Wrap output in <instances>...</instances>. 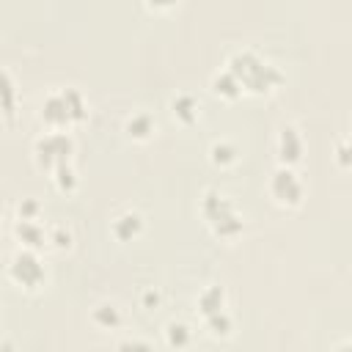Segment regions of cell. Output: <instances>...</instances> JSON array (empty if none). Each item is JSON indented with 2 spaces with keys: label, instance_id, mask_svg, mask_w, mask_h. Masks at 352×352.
Returning <instances> with one entry per match:
<instances>
[{
  "label": "cell",
  "instance_id": "14",
  "mask_svg": "<svg viewBox=\"0 0 352 352\" xmlns=\"http://www.w3.org/2000/svg\"><path fill=\"white\" fill-rule=\"evenodd\" d=\"M223 302H226V294H223L220 286H209V289H204L198 294V311H201V316H209V314L223 311Z\"/></svg>",
  "mask_w": 352,
  "mask_h": 352
},
{
  "label": "cell",
  "instance_id": "2",
  "mask_svg": "<svg viewBox=\"0 0 352 352\" xmlns=\"http://www.w3.org/2000/svg\"><path fill=\"white\" fill-rule=\"evenodd\" d=\"M201 212H204L206 223L212 226V231H214L217 236L231 239V236H236V234L242 231V214H239V212L234 209V204H231L223 192H217V190H206V192H204V198H201Z\"/></svg>",
  "mask_w": 352,
  "mask_h": 352
},
{
  "label": "cell",
  "instance_id": "10",
  "mask_svg": "<svg viewBox=\"0 0 352 352\" xmlns=\"http://www.w3.org/2000/svg\"><path fill=\"white\" fill-rule=\"evenodd\" d=\"M212 91H214L217 96H223V99H236V96L242 94V82H239L228 69H223V72H217V74L212 77Z\"/></svg>",
  "mask_w": 352,
  "mask_h": 352
},
{
  "label": "cell",
  "instance_id": "6",
  "mask_svg": "<svg viewBox=\"0 0 352 352\" xmlns=\"http://www.w3.org/2000/svg\"><path fill=\"white\" fill-rule=\"evenodd\" d=\"M11 278L14 283L25 286V289H36L44 283V264L38 261V256L28 248V250H19L11 261Z\"/></svg>",
  "mask_w": 352,
  "mask_h": 352
},
{
  "label": "cell",
  "instance_id": "23",
  "mask_svg": "<svg viewBox=\"0 0 352 352\" xmlns=\"http://www.w3.org/2000/svg\"><path fill=\"white\" fill-rule=\"evenodd\" d=\"M143 302H146V305H157V302H160V294H157V292H146V294H143Z\"/></svg>",
  "mask_w": 352,
  "mask_h": 352
},
{
  "label": "cell",
  "instance_id": "19",
  "mask_svg": "<svg viewBox=\"0 0 352 352\" xmlns=\"http://www.w3.org/2000/svg\"><path fill=\"white\" fill-rule=\"evenodd\" d=\"M168 344L170 346H187L190 344V327L182 322H170L168 324Z\"/></svg>",
  "mask_w": 352,
  "mask_h": 352
},
{
  "label": "cell",
  "instance_id": "7",
  "mask_svg": "<svg viewBox=\"0 0 352 352\" xmlns=\"http://www.w3.org/2000/svg\"><path fill=\"white\" fill-rule=\"evenodd\" d=\"M278 157H280V165H294L300 162L302 157V138L294 126H283L280 135H278Z\"/></svg>",
  "mask_w": 352,
  "mask_h": 352
},
{
  "label": "cell",
  "instance_id": "22",
  "mask_svg": "<svg viewBox=\"0 0 352 352\" xmlns=\"http://www.w3.org/2000/svg\"><path fill=\"white\" fill-rule=\"evenodd\" d=\"M151 8H157V11H168V8H173L176 6V0H146Z\"/></svg>",
  "mask_w": 352,
  "mask_h": 352
},
{
  "label": "cell",
  "instance_id": "3",
  "mask_svg": "<svg viewBox=\"0 0 352 352\" xmlns=\"http://www.w3.org/2000/svg\"><path fill=\"white\" fill-rule=\"evenodd\" d=\"M82 116H85V102H82L80 91H74V88L55 91L41 104V118L50 126H55V129H63L69 124H77Z\"/></svg>",
  "mask_w": 352,
  "mask_h": 352
},
{
  "label": "cell",
  "instance_id": "16",
  "mask_svg": "<svg viewBox=\"0 0 352 352\" xmlns=\"http://www.w3.org/2000/svg\"><path fill=\"white\" fill-rule=\"evenodd\" d=\"M91 319H94V324H99V327H104V330H113V327L121 324V311H118L113 302H102V305L94 308Z\"/></svg>",
  "mask_w": 352,
  "mask_h": 352
},
{
  "label": "cell",
  "instance_id": "12",
  "mask_svg": "<svg viewBox=\"0 0 352 352\" xmlns=\"http://www.w3.org/2000/svg\"><path fill=\"white\" fill-rule=\"evenodd\" d=\"M124 129H126L129 138L146 140V138H151V132H154V118H151L148 113H143V110H140V113H132V116L126 118Z\"/></svg>",
  "mask_w": 352,
  "mask_h": 352
},
{
  "label": "cell",
  "instance_id": "9",
  "mask_svg": "<svg viewBox=\"0 0 352 352\" xmlns=\"http://www.w3.org/2000/svg\"><path fill=\"white\" fill-rule=\"evenodd\" d=\"M16 239L25 245V248H30V250H36V248H41L44 242H47V234H44V228L36 223V217L33 220H25V217H19V223H16Z\"/></svg>",
  "mask_w": 352,
  "mask_h": 352
},
{
  "label": "cell",
  "instance_id": "18",
  "mask_svg": "<svg viewBox=\"0 0 352 352\" xmlns=\"http://www.w3.org/2000/svg\"><path fill=\"white\" fill-rule=\"evenodd\" d=\"M52 173H55V187H58V190L72 192V190L77 187V176H74L72 162H60V165H55Z\"/></svg>",
  "mask_w": 352,
  "mask_h": 352
},
{
  "label": "cell",
  "instance_id": "20",
  "mask_svg": "<svg viewBox=\"0 0 352 352\" xmlns=\"http://www.w3.org/2000/svg\"><path fill=\"white\" fill-rule=\"evenodd\" d=\"M47 239H50L55 248H69V245H72V234H69V231H63V228H55Z\"/></svg>",
  "mask_w": 352,
  "mask_h": 352
},
{
  "label": "cell",
  "instance_id": "8",
  "mask_svg": "<svg viewBox=\"0 0 352 352\" xmlns=\"http://www.w3.org/2000/svg\"><path fill=\"white\" fill-rule=\"evenodd\" d=\"M113 236L116 239H121V242H129V239H135L140 231H143V217L138 214V212H121L116 220H113Z\"/></svg>",
  "mask_w": 352,
  "mask_h": 352
},
{
  "label": "cell",
  "instance_id": "5",
  "mask_svg": "<svg viewBox=\"0 0 352 352\" xmlns=\"http://www.w3.org/2000/svg\"><path fill=\"white\" fill-rule=\"evenodd\" d=\"M270 192L283 206H297L302 201V182L292 170V165H280L270 179Z\"/></svg>",
  "mask_w": 352,
  "mask_h": 352
},
{
  "label": "cell",
  "instance_id": "13",
  "mask_svg": "<svg viewBox=\"0 0 352 352\" xmlns=\"http://www.w3.org/2000/svg\"><path fill=\"white\" fill-rule=\"evenodd\" d=\"M0 110L6 113V118H14L16 113V88L6 69H0Z\"/></svg>",
  "mask_w": 352,
  "mask_h": 352
},
{
  "label": "cell",
  "instance_id": "1",
  "mask_svg": "<svg viewBox=\"0 0 352 352\" xmlns=\"http://www.w3.org/2000/svg\"><path fill=\"white\" fill-rule=\"evenodd\" d=\"M228 72L242 82V88H248L250 94H267V91H272L275 85H280L283 82V74L272 66V63H267V60H261L256 52H250V50H242V52H234L231 58H228Z\"/></svg>",
  "mask_w": 352,
  "mask_h": 352
},
{
  "label": "cell",
  "instance_id": "21",
  "mask_svg": "<svg viewBox=\"0 0 352 352\" xmlns=\"http://www.w3.org/2000/svg\"><path fill=\"white\" fill-rule=\"evenodd\" d=\"M36 214H38V204H36V201H22V204H19V217L33 220Z\"/></svg>",
  "mask_w": 352,
  "mask_h": 352
},
{
  "label": "cell",
  "instance_id": "17",
  "mask_svg": "<svg viewBox=\"0 0 352 352\" xmlns=\"http://www.w3.org/2000/svg\"><path fill=\"white\" fill-rule=\"evenodd\" d=\"M204 319H206V330H209L214 338H226V336H231V327H234V322H231V316H228L226 311L209 314V316H204Z\"/></svg>",
  "mask_w": 352,
  "mask_h": 352
},
{
  "label": "cell",
  "instance_id": "4",
  "mask_svg": "<svg viewBox=\"0 0 352 352\" xmlns=\"http://www.w3.org/2000/svg\"><path fill=\"white\" fill-rule=\"evenodd\" d=\"M72 151H74V143H72V138L66 135V132H50V135H44V138H38L36 140V160H38V165L41 168H55V165H60V162H69V157H72Z\"/></svg>",
  "mask_w": 352,
  "mask_h": 352
},
{
  "label": "cell",
  "instance_id": "15",
  "mask_svg": "<svg viewBox=\"0 0 352 352\" xmlns=\"http://www.w3.org/2000/svg\"><path fill=\"white\" fill-rule=\"evenodd\" d=\"M209 157H212V162H214V165H220V168H228V165H234V162H236V157H239V148H236L234 143H228V140H217V143H212V148H209Z\"/></svg>",
  "mask_w": 352,
  "mask_h": 352
},
{
  "label": "cell",
  "instance_id": "11",
  "mask_svg": "<svg viewBox=\"0 0 352 352\" xmlns=\"http://www.w3.org/2000/svg\"><path fill=\"white\" fill-rule=\"evenodd\" d=\"M170 110H173V116L182 121V124H192L195 118H198V99L195 96H190V94H179V96H173L170 99Z\"/></svg>",
  "mask_w": 352,
  "mask_h": 352
}]
</instances>
